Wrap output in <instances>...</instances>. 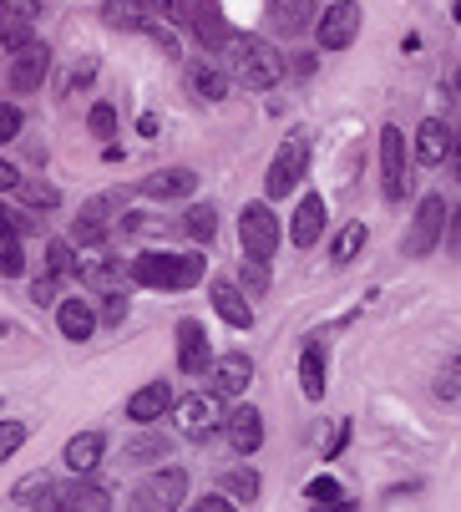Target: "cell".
Listing matches in <instances>:
<instances>
[{"mask_svg":"<svg viewBox=\"0 0 461 512\" xmlns=\"http://www.w3.org/2000/svg\"><path fill=\"white\" fill-rule=\"evenodd\" d=\"M11 502H21V512H56V502H61V487H56L46 472H31L26 482H16Z\"/></svg>","mask_w":461,"mask_h":512,"instance_id":"17","label":"cell"},{"mask_svg":"<svg viewBox=\"0 0 461 512\" xmlns=\"http://www.w3.org/2000/svg\"><path fill=\"white\" fill-rule=\"evenodd\" d=\"M168 406H173V386H168V381H147L142 391L127 396V421L147 426V421H158Z\"/></svg>","mask_w":461,"mask_h":512,"instance_id":"15","label":"cell"},{"mask_svg":"<svg viewBox=\"0 0 461 512\" xmlns=\"http://www.w3.org/2000/svg\"><path fill=\"white\" fill-rule=\"evenodd\" d=\"M127 279L147 289H193L203 279V259L198 254H137Z\"/></svg>","mask_w":461,"mask_h":512,"instance_id":"2","label":"cell"},{"mask_svg":"<svg viewBox=\"0 0 461 512\" xmlns=\"http://www.w3.org/2000/svg\"><path fill=\"white\" fill-rule=\"evenodd\" d=\"M365 239H370V234H365V224H350V229H340V239L330 244V259H335V264H350V259L365 249Z\"/></svg>","mask_w":461,"mask_h":512,"instance_id":"34","label":"cell"},{"mask_svg":"<svg viewBox=\"0 0 461 512\" xmlns=\"http://www.w3.org/2000/svg\"><path fill=\"white\" fill-rule=\"evenodd\" d=\"M310 512H355V502H345V497H330V502H315Z\"/></svg>","mask_w":461,"mask_h":512,"instance_id":"51","label":"cell"},{"mask_svg":"<svg viewBox=\"0 0 461 512\" xmlns=\"http://www.w3.org/2000/svg\"><path fill=\"white\" fill-rule=\"evenodd\" d=\"M299 386H304L310 401L325 396V350L320 345H304V355H299Z\"/></svg>","mask_w":461,"mask_h":512,"instance_id":"27","label":"cell"},{"mask_svg":"<svg viewBox=\"0 0 461 512\" xmlns=\"http://www.w3.org/2000/svg\"><path fill=\"white\" fill-rule=\"evenodd\" d=\"M223 431H228V442H234V452H244V457H254L264 447V416L254 406H234L223 416Z\"/></svg>","mask_w":461,"mask_h":512,"instance_id":"13","label":"cell"},{"mask_svg":"<svg viewBox=\"0 0 461 512\" xmlns=\"http://www.w3.org/2000/svg\"><path fill=\"white\" fill-rule=\"evenodd\" d=\"M456 381H461V360L451 355V360H446V371L436 376V396H441V401H456V391H461Z\"/></svg>","mask_w":461,"mask_h":512,"instance_id":"41","label":"cell"},{"mask_svg":"<svg viewBox=\"0 0 461 512\" xmlns=\"http://www.w3.org/2000/svg\"><path fill=\"white\" fill-rule=\"evenodd\" d=\"M315 31H320V46H325V51H345V46L360 36V6H355V0H340V6H330V11L315 21Z\"/></svg>","mask_w":461,"mask_h":512,"instance_id":"10","label":"cell"},{"mask_svg":"<svg viewBox=\"0 0 461 512\" xmlns=\"http://www.w3.org/2000/svg\"><path fill=\"white\" fill-rule=\"evenodd\" d=\"M188 26L203 46H223L228 41V26H223V11H218V0H188Z\"/></svg>","mask_w":461,"mask_h":512,"instance_id":"16","label":"cell"},{"mask_svg":"<svg viewBox=\"0 0 461 512\" xmlns=\"http://www.w3.org/2000/svg\"><path fill=\"white\" fill-rule=\"evenodd\" d=\"M0 274H6V279H16V274H26V254H21V234H11V229H0Z\"/></svg>","mask_w":461,"mask_h":512,"instance_id":"33","label":"cell"},{"mask_svg":"<svg viewBox=\"0 0 461 512\" xmlns=\"http://www.w3.org/2000/svg\"><path fill=\"white\" fill-rule=\"evenodd\" d=\"M0 6H6L11 16H26V21H36V16H41V0H0Z\"/></svg>","mask_w":461,"mask_h":512,"instance_id":"47","label":"cell"},{"mask_svg":"<svg viewBox=\"0 0 461 512\" xmlns=\"http://www.w3.org/2000/svg\"><path fill=\"white\" fill-rule=\"evenodd\" d=\"M304 492H310V502H330V497H340V487H335V477H315L310 487H304Z\"/></svg>","mask_w":461,"mask_h":512,"instance_id":"44","label":"cell"},{"mask_svg":"<svg viewBox=\"0 0 461 512\" xmlns=\"http://www.w3.org/2000/svg\"><path fill=\"white\" fill-rule=\"evenodd\" d=\"M239 279H244V295H249V300H259L264 289H269V264H259V259H244Z\"/></svg>","mask_w":461,"mask_h":512,"instance_id":"38","label":"cell"},{"mask_svg":"<svg viewBox=\"0 0 461 512\" xmlns=\"http://www.w3.org/2000/svg\"><path fill=\"white\" fill-rule=\"evenodd\" d=\"M178 431L188 436V442H208L213 431H223V406H218V396L208 391H198V396H188V401H178Z\"/></svg>","mask_w":461,"mask_h":512,"instance_id":"8","label":"cell"},{"mask_svg":"<svg viewBox=\"0 0 461 512\" xmlns=\"http://www.w3.org/2000/svg\"><path fill=\"white\" fill-rule=\"evenodd\" d=\"M56 325H61V335H66V340H87V335L97 330L92 300H61V310H56Z\"/></svg>","mask_w":461,"mask_h":512,"instance_id":"23","label":"cell"},{"mask_svg":"<svg viewBox=\"0 0 461 512\" xmlns=\"http://www.w3.org/2000/svg\"><path fill=\"white\" fill-rule=\"evenodd\" d=\"M183 229H188L198 244H208V239L218 234V213H213V203H198V208H188V213H183Z\"/></svg>","mask_w":461,"mask_h":512,"instance_id":"31","label":"cell"},{"mask_svg":"<svg viewBox=\"0 0 461 512\" xmlns=\"http://www.w3.org/2000/svg\"><path fill=\"white\" fill-rule=\"evenodd\" d=\"M31 26L36 21H26V16H11L6 6H0V46L6 51H21V46H31L36 36H31Z\"/></svg>","mask_w":461,"mask_h":512,"instance_id":"30","label":"cell"},{"mask_svg":"<svg viewBox=\"0 0 461 512\" xmlns=\"http://www.w3.org/2000/svg\"><path fill=\"white\" fill-rule=\"evenodd\" d=\"M446 198L441 193H431V198H421V208H416V224H411V234H406V259H426L431 249H436V239H441V229H446Z\"/></svg>","mask_w":461,"mask_h":512,"instance_id":"5","label":"cell"},{"mask_svg":"<svg viewBox=\"0 0 461 512\" xmlns=\"http://www.w3.org/2000/svg\"><path fill=\"white\" fill-rule=\"evenodd\" d=\"M380 168H386V198L411 193V163H406V132L401 127H380Z\"/></svg>","mask_w":461,"mask_h":512,"instance_id":"6","label":"cell"},{"mask_svg":"<svg viewBox=\"0 0 461 512\" xmlns=\"http://www.w3.org/2000/svg\"><path fill=\"white\" fill-rule=\"evenodd\" d=\"M168 452H173V442H168V436H158V431H152V436H137V442H127V447H122V457H127L132 467L168 462Z\"/></svg>","mask_w":461,"mask_h":512,"instance_id":"29","label":"cell"},{"mask_svg":"<svg viewBox=\"0 0 461 512\" xmlns=\"http://www.w3.org/2000/svg\"><path fill=\"white\" fill-rule=\"evenodd\" d=\"M26 447V421H0V462H11Z\"/></svg>","mask_w":461,"mask_h":512,"instance_id":"39","label":"cell"},{"mask_svg":"<svg viewBox=\"0 0 461 512\" xmlns=\"http://www.w3.org/2000/svg\"><path fill=\"white\" fill-rule=\"evenodd\" d=\"M82 284L92 289V295H122L127 269H122V259H97V264L82 269Z\"/></svg>","mask_w":461,"mask_h":512,"instance_id":"24","label":"cell"},{"mask_svg":"<svg viewBox=\"0 0 461 512\" xmlns=\"http://www.w3.org/2000/svg\"><path fill=\"white\" fill-rule=\"evenodd\" d=\"M178 365H183L188 376H203L208 365H213V345H208L203 320H183L178 325Z\"/></svg>","mask_w":461,"mask_h":512,"instance_id":"12","label":"cell"},{"mask_svg":"<svg viewBox=\"0 0 461 512\" xmlns=\"http://www.w3.org/2000/svg\"><path fill=\"white\" fill-rule=\"evenodd\" d=\"M183 497H188V472L183 467H163V472H152L132 492V512H178Z\"/></svg>","mask_w":461,"mask_h":512,"instance_id":"4","label":"cell"},{"mask_svg":"<svg viewBox=\"0 0 461 512\" xmlns=\"http://www.w3.org/2000/svg\"><path fill=\"white\" fill-rule=\"evenodd\" d=\"M46 71H51V51H46L41 41L11 51V87H16V92H36V87L46 82Z\"/></svg>","mask_w":461,"mask_h":512,"instance_id":"11","label":"cell"},{"mask_svg":"<svg viewBox=\"0 0 461 512\" xmlns=\"http://www.w3.org/2000/svg\"><path fill=\"white\" fill-rule=\"evenodd\" d=\"M213 310L223 315V325H234V330H249L254 325V305H249V295L239 284H213Z\"/></svg>","mask_w":461,"mask_h":512,"instance_id":"18","label":"cell"},{"mask_svg":"<svg viewBox=\"0 0 461 512\" xmlns=\"http://www.w3.org/2000/svg\"><path fill=\"white\" fill-rule=\"evenodd\" d=\"M223 497L254 502V497H259V472H249V467H234V472H223Z\"/></svg>","mask_w":461,"mask_h":512,"instance_id":"32","label":"cell"},{"mask_svg":"<svg viewBox=\"0 0 461 512\" xmlns=\"http://www.w3.org/2000/svg\"><path fill=\"white\" fill-rule=\"evenodd\" d=\"M223 51H228V66H234V82H244L254 92H269L284 77V56L264 36H228Z\"/></svg>","mask_w":461,"mask_h":512,"instance_id":"1","label":"cell"},{"mask_svg":"<svg viewBox=\"0 0 461 512\" xmlns=\"http://www.w3.org/2000/svg\"><path fill=\"white\" fill-rule=\"evenodd\" d=\"M188 92L193 97H203V102H223V92H228V77L213 66V61H193L188 66Z\"/></svg>","mask_w":461,"mask_h":512,"instance_id":"26","label":"cell"},{"mask_svg":"<svg viewBox=\"0 0 461 512\" xmlns=\"http://www.w3.org/2000/svg\"><path fill=\"white\" fill-rule=\"evenodd\" d=\"M345 442H350V421H340V426H335V442L325 447V462H330V457H340V447H345Z\"/></svg>","mask_w":461,"mask_h":512,"instance_id":"49","label":"cell"},{"mask_svg":"<svg viewBox=\"0 0 461 512\" xmlns=\"http://www.w3.org/2000/svg\"><path fill=\"white\" fill-rule=\"evenodd\" d=\"M102 239H107V218H102V203H92L76 218V244H102Z\"/></svg>","mask_w":461,"mask_h":512,"instance_id":"35","label":"cell"},{"mask_svg":"<svg viewBox=\"0 0 461 512\" xmlns=\"http://www.w3.org/2000/svg\"><path fill=\"white\" fill-rule=\"evenodd\" d=\"M56 512H112V497H107L97 482H76V487L61 492Z\"/></svg>","mask_w":461,"mask_h":512,"instance_id":"25","label":"cell"},{"mask_svg":"<svg viewBox=\"0 0 461 512\" xmlns=\"http://www.w3.org/2000/svg\"><path fill=\"white\" fill-rule=\"evenodd\" d=\"M315 0H274L269 6V21L284 31V36H299V31H310L315 26Z\"/></svg>","mask_w":461,"mask_h":512,"instance_id":"21","label":"cell"},{"mask_svg":"<svg viewBox=\"0 0 461 512\" xmlns=\"http://www.w3.org/2000/svg\"><path fill=\"white\" fill-rule=\"evenodd\" d=\"M21 183V173L11 168V163H0V193H6V188H16Z\"/></svg>","mask_w":461,"mask_h":512,"instance_id":"52","label":"cell"},{"mask_svg":"<svg viewBox=\"0 0 461 512\" xmlns=\"http://www.w3.org/2000/svg\"><path fill=\"white\" fill-rule=\"evenodd\" d=\"M16 188H21V198H26L31 208H56V203H61V193H56L51 183H36V178H21Z\"/></svg>","mask_w":461,"mask_h":512,"instance_id":"37","label":"cell"},{"mask_svg":"<svg viewBox=\"0 0 461 512\" xmlns=\"http://www.w3.org/2000/svg\"><path fill=\"white\" fill-rule=\"evenodd\" d=\"M193 188H198V173H193V168H163V173H152V178L142 183L147 198H188Z\"/></svg>","mask_w":461,"mask_h":512,"instance_id":"22","label":"cell"},{"mask_svg":"<svg viewBox=\"0 0 461 512\" xmlns=\"http://www.w3.org/2000/svg\"><path fill=\"white\" fill-rule=\"evenodd\" d=\"M147 11H158L163 21H178V26H188V0H142Z\"/></svg>","mask_w":461,"mask_h":512,"instance_id":"42","label":"cell"},{"mask_svg":"<svg viewBox=\"0 0 461 512\" xmlns=\"http://www.w3.org/2000/svg\"><path fill=\"white\" fill-rule=\"evenodd\" d=\"M16 137H21V107L0 102V148H6V142H16Z\"/></svg>","mask_w":461,"mask_h":512,"instance_id":"43","label":"cell"},{"mask_svg":"<svg viewBox=\"0 0 461 512\" xmlns=\"http://www.w3.org/2000/svg\"><path fill=\"white\" fill-rule=\"evenodd\" d=\"M0 229H11V234H26L31 224H26V218H21L16 208H6V203H0Z\"/></svg>","mask_w":461,"mask_h":512,"instance_id":"48","label":"cell"},{"mask_svg":"<svg viewBox=\"0 0 461 512\" xmlns=\"http://www.w3.org/2000/svg\"><path fill=\"white\" fill-rule=\"evenodd\" d=\"M451 148H456V142H451V127H446V122L426 117V122L416 127V158H421V163H446Z\"/></svg>","mask_w":461,"mask_h":512,"instance_id":"20","label":"cell"},{"mask_svg":"<svg viewBox=\"0 0 461 512\" xmlns=\"http://www.w3.org/2000/svg\"><path fill=\"white\" fill-rule=\"evenodd\" d=\"M102 452H107V436L102 431H82V436H71V442H66V467L76 477H87V472L102 467Z\"/></svg>","mask_w":461,"mask_h":512,"instance_id":"19","label":"cell"},{"mask_svg":"<svg viewBox=\"0 0 461 512\" xmlns=\"http://www.w3.org/2000/svg\"><path fill=\"white\" fill-rule=\"evenodd\" d=\"M239 244L259 264L274 259V249H279V218H274L269 203H244V213H239Z\"/></svg>","mask_w":461,"mask_h":512,"instance_id":"3","label":"cell"},{"mask_svg":"<svg viewBox=\"0 0 461 512\" xmlns=\"http://www.w3.org/2000/svg\"><path fill=\"white\" fill-rule=\"evenodd\" d=\"M304 163H310V148H304V137H289L284 148L274 153V163H269L264 193H269V198H284V193H294V188H299V178H304Z\"/></svg>","mask_w":461,"mask_h":512,"instance_id":"7","label":"cell"},{"mask_svg":"<svg viewBox=\"0 0 461 512\" xmlns=\"http://www.w3.org/2000/svg\"><path fill=\"white\" fill-rule=\"evenodd\" d=\"M249 381H254V360L244 350H228V355H218L208 365V391L213 396H244Z\"/></svg>","mask_w":461,"mask_h":512,"instance_id":"9","label":"cell"},{"mask_svg":"<svg viewBox=\"0 0 461 512\" xmlns=\"http://www.w3.org/2000/svg\"><path fill=\"white\" fill-rule=\"evenodd\" d=\"M102 21H107L112 31H142V26H147V6H142V0H107Z\"/></svg>","mask_w":461,"mask_h":512,"instance_id":"28","label":"cell"},{"mask_svg":"<svg viewBox=\"0 0 461 512\" xmlns=\"http://www.w3.org/2000/svg\"><path fill=\"white\" fill-rule=\"evenodd\" d=\"M51 300H56V279L46 274V279H36V284H31V305H51Z\"/></svg>","mask_w":461,"mask_h":512,"instance_id":"46","label":"cell"},{"mask_svg":"<svg viewBox=\"0 0 461 512\" xmlns=\"http://www.w3.org/2000/svg\"><path fill=\"white\" fill-rule=\"evenodd\" d=\"M87 127H92V137H112L117 132V107L112 102H97L92 117H87Z\"/></svg>","mask_w":461,"mask_h":512,"instance_id":"40","label":"cell"},{"mask_svg":"<svg viewBox=\"0 0 461 512\" xmlns=\"http://www.w3.org/2000/svg\"><path fill=\"white\" fill-rule=\"evenodd\" d=\"M320 234H325V198H320V193H304L299 208H294V218H289V239H294L299 249H310Z\"/></svg>","mask_w":461,"mask_h":512,"instance_id":"14","label":"cell"},{"mask_svg":"<svg viewBox=\"0 0 461 512\" xmlns=\"http://www.w3.org/2000/svg\"><path fill=\"white\" fill-rule=\"evenodd\" d=\"M122 315H127V300L122 295H107V325H122Z\"/></svg>","mask_w":461,"mask_h":512,"instance_id":"50","label":"cell"},{"mask_svg":"<svg viewBox=\"0 0 461 512\" xmlns=\"http://www.w3.org/2000/svg\"><path fill=\"white\" fill-rule=\"evenodd\" d=\"M46 269H51V279H61V274H76L82 264H76V249L66 239H51L46 244Z\"/></svg>","mask_w":461,"mask_h":512,"instance_id":"36","label":"cell"},{"mask_svg":"<svg viewBox=\"0 0 461 512\" xmlns=\"http://www.w3.org/2000/svg\"><path fill=\"white\" fill-rule=\"evenodd\" d=\"M198 512H244V507H239L234 497H223V492H213V497H203V502H198Z\"/></svg>","mask_w":461,"mask_h":512,"instance_id":"45","label":"cell"}]
</instances>
